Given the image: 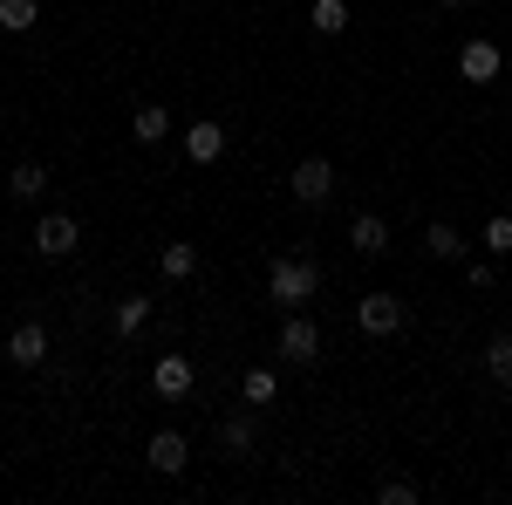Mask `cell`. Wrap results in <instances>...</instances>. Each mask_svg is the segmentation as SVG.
I'll return each mask as SVG.
<instances>
[{
  "instance_id": "cell-1",
  "label": "cell",
  "mask_w": 512,
  "mask_h": 505,
  "mask_svg": "<svg viewBox=\"0 0 512 505\" xmlns=\"http://www.w3.org/2000/svg\"><path fill=\"white\" fill-rule=\"evenodd\" d=\"M267 301L274 308H308L315 301V260H274V273H267Z\"/></svg>"
},
{
  "instance_id": "cell-2",
  "label": "cell",
  "mask_w": 512,
  "mask_h": 505,
  "mask_svg": "<svg viewBox=\"0 0 512 505\" xmlns=\"http://www.w3.org/2000/svg\"><path fill=\"white\" fill-rule=\"evenodd\" d=\"M287 185H294L301 205H328V198H335V164H328V157H301Z\"/></svg>"
},
{
  "instance_id": "cell-3",
  "label": "cell",
  "mask_w": 512,
  "mask_h": 505,
  "mask_svg": "<svg viewBox=\"0 0 512 505\" xmlns=\"http://www.w3.org/2000/svg\"><path fill=\"white\" fill-rule=\"evenodd\" d=\"M355 321H362V335H396L403 328V294H362V308H355Z\"/></svg>"
},
{
  "instance_id": "cell-4",
  "label": "cell",
  "mask_w": 512,
  "mask_h": 505,
  "mask_svg": "<svg viewBox=\"0 0 512 505\" xmlns=\"http://www.w3.org/2000/svg\"><path fill=\"white\" fill-rule=\"evenodd\" d=\"M280 355H287V362H315V355H321V328L301 308L280 321Z\"/></svg>"
},
{
  "instance_id": "cell-5",
  "label": "cell",
  "mask_w": 512,
  "mask_h": 505,
  "mask_svg": "<svg viewBox=\"0 0 512 505\" xmlns=\"http://www.w3.org/2000/svg\"><path fill=\"white\" fill-rule=\"evenodd\" d=\"M76 219H69V212H48V219H41L35 226V253H48V260H62V253H76Z\"/></svg>"
},
{
  "instance_id": "cell-6",
  "label": "cell",
  "mask_w": 512,
  "mask_h": 505,
  "mask_svg": "<svg viewBox=\"0 0 512 505\" xmlns=\"http://www.w3.org/2000/svg\"><path fill=\"white\" fill-rule=\"evenodd\" d=\"M7 355H14L21 369H41V362H48V328H41V321H21L14 342H7Z\"/></svg>"
},
{
  "instance_id": "cell-7",
  "label": "cell",
  "mask_w": 512,
  "mask_h": 505,
  "mask_svg": "<svg viewBox=\"0 0 512 505\" xmlns=\"http://www.w3.org/2000/svg\"><path fill=\"white\" fill-rule=\"evenodd\" d=\"M144 458H151V471H164V478H178V471H185V458H192V451H185V437H178V430H158V437H151V451H144Z\"/></svg>"
},
{
  "instance_id": "cell-8",
  "label": "cell",
  "mask_w": 512,
  "mask_h": 505,
  "mask_svg": "<svg viewBox=\"0 0 512 505\" xmlns=\"http://www.w3.org/2000/svg\"><path fill=\"white\" fill-rule=\"evenodd\" d=\"M151 389H158V396H185V389H192V362H185V355H164L158 369H151Z\"/></svg>"
},
{
  "instance_id": "cell-9",
  "label": "cell",
  "mask_w": 512,
  "mask_h": 505,
  "mask_svg": "<svg viewBox=\"0 0 512 505\" xmlns=\"http://www.w3.org/2000/svg\"><path fill=\"white\" fill-rule=\"evenodd\" d=\"M458 69H465V82H492L499 76V48H492V41H472V48L458 55Z\"/></svg>"
},
{
  "instance_id": "cell-10",
  "label": "cell",
  "mask_w": 512,
  "mask_h": 505,
  "mask_svg": "<svg viewBox=\"0 0 512 505\" xmlns=\"http://www.w3.org/2000/svg\"><path fill=\"white\" fill-rule=\"evenodd\" d=\"M185 151H192V164H212V157L226 151V130L219 123H192L185 130Z\"/></svg>"
},
{
  "instance_id": "cell-11",
  "label": "cell",
  "mask_w": 512,
  "mask_h": 505,
  "mask_svg": "<svg viewBox=\"0 0 512 505\" xmlns=\"http://www.w3.org/2000/svg\"><path fill=\"white\" fill-rule=\"evenodd\" d=\"M158 267H164V280H192L198 273V246L192 239H171V246L158 253Z\"/></svg>"
},
{
  "instance_id": "cell-12",
  "label": "cell",
  "mask_w": 512,
  "mask_h": 505,
  "mask_svg": "<svg viewBox=\"0 0 512 505\" xmlns=\"http://www.w3.org/2000/svg\"><path fill=\"white\" fill-rule=\"evenodd\" d=\"M130 137H137V144H164V137H171V117H164L158 103H144V110L130 117Z\"/></svg>"
},
{
  "instance_id": "cell-13",
  "label": "cell",
  "mask_w": 512,
  "mask_h": 505,
  "mask_svg": "<svg viewBox=\"0 0 512 505\" xmlns=\"http://www.w3.org/2000/svg\"><path fill=\"white\" fill-rule=\"evenodd\" d=\"M349 239H355V253H383V246H390V226H383L376 212H362L349 226Z\"/></svg>"
},
{
  "instance_id": "cell-14",
  "label": "cell",
  "mask_w": 512,
  "mask_h": 505,
  "mask_svg": "<svg viewBox=\"0 0 512 505\" xmlns=\"http://www.w3.org/2000/svg\"><path fill=\"white\" fill-rule=\"evenodd\" d=\"M7 192L21 198V205H35V198L48 192V171H41V164H14V178H7Z\"/></svg>"
},
{
  "instance_id": "cell-15",
  "label": "cell",
  "mask_w": 512,
  "mask_h": 505,
  "mask_svg": "<svg viewBox=\"0 0 512 505\" xmlns=\"http://www.w3.org/2000/svg\"><path fill=\"white\" fill-rule=\"evenodd\" d=\"M424 253H431V260H458V253H465V239L437 219V226H424Z\"/></svg>"
},
{
  "instance_id": "cell-16",
  "label": "cell",
  "mask_w": 512,
  "mask_h": 505,
  "mask_svg": "<svg viewBox=\"0 0 512 505\" xmlns=\"http://www.w3.org/2000/svg\"><path fill=\"white\" fill-rule=\"evenodd\" d=\"M485 376L512 389V335H492V349H485Z\"/></svg>"
},
{
  "instance_id": "cell-17",
  "label": "cell",
  "mask_w": 512,
  "mask_h": 505,
  "mask_svg": "<svg viewBox=\"0 0 512 505\" xmlns=\"http://www.w3.org/2000/svg\"><path fill=\"white\" fill-rule=\"evenodd\" d=\"M35 0H0V28H7V35H28V28H35Z\"/></svg>"
},
{
  "instance_id": "cell-18",
  "label": "cell",
  "mask_w": 512,
  "mask_h": 505,
  "mask_svg": "<svg viewBox=\"0 0 512 505\" xmlns=\"http://www.w3.org/2000/svg\"><path fill=\"white\" fill-rule=\"evenodd\" d=\"M151 321V294H130V301H117V335H137Z\"/></svg>"
},
{
  "instance_id": "cell-19",
  "label": "cell",
  "mask_w": 512,
  "mask_h": 505,
  "mask_svg": "<svg viewBox=\"0 0 512 505\" xmlns=\"http://www.w3.org/2000/svg\"><path fill=\"white\" fill-rule=\"evenodd\" d=\"M219 444H226L233 458H246V451H253V424H246V417H226V424H219Z\"/></svg>"
},
{
  "instance_id": "cell-20",
  "label": "cell",
  "mask_w": 512,
  "mask_h": 505,
  "mask_svg": "<svg viewBox=\"0 0 512 505\" xmlns=\"http://www.w3.org/2000/svg\"><path fill=\"white\" fill-rule=\"evenodd\" d=\"M349 28V7L342 0H315V35H342Z\"/></svg>"
},
{
  "instance_id": "cell-21",
  "label": "cell",
  "mask_w": 512,
  "mask_h": 505,
  "mask_svg": "<svg viewBox=\"0 0 512 505\" xmlns=\"http://www.w3.org/2000/svg\"><path fill=\"white\" fill-rule=\"evenodd\" d=\"M274 369H246V403H274Z\"/></svg>"
},
{
  "instance_id": "cell-22",
  "label": "cell",
  "mask_w": 512,
  "mask_h": 505,
  "mask_svg": "<svg viewBox=\"0 0 512 505\" xmlns=\"http://www.w3.org/2000/svg\"><path fill=\"white\" fill-rule=\"evenodd\" d=\"M376 499H383V505H410V499H417V485H410V478H390Z\"/></svg>"
},
{
  "instance_id": "cell-23",
  "label": "cell",
  "mask_w": 512,
  "mask_h": 505,
  "mask_svg": "<svg viewBox=\"0 0 512 505\" xmlns=\"http://www.w3.org/2000/svg\"><path fill=\"white\" fill-rule=\"evenodd\" d=\"M485 246H492V253H512V219H492V226H485Z\"/></svg>"
},
{
  "instance_id": "cell-24",
  "label": "cell",
  "mask_w": 512,
  "mask_h": 505,
  "mask_svg": "<svg viewBox=\"0 0 512 505\" xmlns=\"http://www.w3.org/2000/svg\"><path fill=\"white\" fill-rule=\"evenodd\" d=\"M444 7H472V0H444Z\"/></svg>"
},
{
  "instance_id": "cell-25",
  "label": "cell",
  "mask_w": 512,
  "mask_h": 505,
  "mask_svg": "<svg viewBox=\"0 0 512 505\" xmlns=\"http://www.w3.org/2000/svg\"><path fill=\"white\" fill-rule=\"evenodd\" d=\"M0 123H7V110H0Z\"/></svg>"
}]
</instances>
